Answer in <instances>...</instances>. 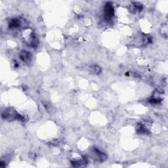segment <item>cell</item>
<instances>
[{
    "label": "cell",
    "instance_id": "obj_1",
    "mask_svg": "<svg viewBox=\"0 0 168 168\" xmlns=\"http://www.w3.org/2000/svg\"><path fill=\"white\" fill-rule=\"evenodd\" d=\"M2 118L5 120H23L22 116L18 114L15 110H13L10 108L7 109L3 112Z\"/></svg>",
    "mask_w": 168,
    "mask_h": 168
},
{
    "label": "cell",
    "instance_id": "obj_2",
    "mask_svg": "<svg viewBox=\"0 0 168 168\" xmlns=\"http://www.w3.org/2000/svg\"><path fill=\"white\" fill-rule=\"evenodd\" d=\"M32 56L30 52L27 51H22L20 52V58L25 63H30L32 61Z\"/></svg>",
    "mask_w": 168,
    "mask_h": 168
},
{
    "label": "cell",
    "instance_id": "obj_3",
    "mask_svg": "<svg viewBox=\"0 0 168 168\" xmlns=\"http://www.w3.org/2000/svg\"><path fill=\"white\" fill-rule=\"evenodd\" d=\"M114 14V8L111 3H108L104 7V15L106 16V17L108 19L112 18Z\"/></svg>",
    "mask_w": 168,
    "mask_h": 168
},
{
    "label": "cell",
    "instance_id": "obj_4",
    "mask_svg": "<svg viewBox=\"0 0 168 168\" xmlns=\"http://www.w3.org/2000/svg\"><path fill=\"white\" fill-rule=\"evenodd\" d=\"M141 9L142 5L139 3H133L131 6V11L133 13H136L140 11Z\"/></svg>",
    "mask_w": 168,
    "mask_h": 168
},
{
    "label": "cell",
    "instance_id": "obj_5",
    "mask_svg": "<svg viewBox=\"0 0 168 168\" xmlns=\"http://www.w3.org/2000/svg\"><path fill=\"white\" fill-rule=\"evenodd\" d=\"M90 70L92 73L95 74H100V72H101V68L99 67L98 66H96V65L91 66Z\"/></svg>",
    "mask_w": 168,
    "mask_h": 168
}]
</instances>
